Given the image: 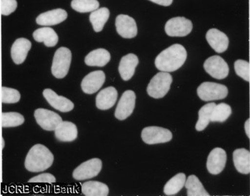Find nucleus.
<instances>
[{"mask_svg":"<svg viewBox=\"0 0 250 196\" xmlns=\"http://www.w3.org/2000/svg\"><path fill=\"white\" fill-rule=\"evenodd\" d=\"M172 77L168 72H160L151 79L146 92L151 97L160 98L165 97L170 89Z\"/></svg>","mask_w":250,"mask_h":196,"instance_id":"obj_3","label":"nucleus"},{"mask_svg":"<svg viewBox=\"0 0 250 196\" xmlns=\"http://www.w3.org/2000/svg\"><path fill=\"white\" fill-rule=\"evenodd\" d=\"M67 18V13L62 9L49 11L39 15L36 21L39 25L52 26L62 22Z\"/></svg>","mask_w":250,"mask_h":196,"instance_id":"obj_19","label":"nucleus"},{"mask_svg":"<svg viewBox=\"0 0 250 196\" xmlns=\"http://www.w3.org/2000/svg\"><path fill=\"white\" fill-rule=\"evenodd\" d=\"M37 123L46 131H55L62 121V118L57 113L45 109H38L35 112Z\"/></svg>","mask_w":250,"mask_h":196,"instance_id":"obj_11","label":"nucleus"},{"mask_svg":"<svg viewBox=\"0 0 250 196\" xmlns=\"http://www.w3.org/2000/svg\"><path fill=\"white\" fill-rule=\"evenodd\" d=\"M215 103H209L202 106L199 111V119L196 123L195 129L197 131H202L206 129L210 122L213 109L215 107Z\"/></svg>","mask_w":250,"mask_h":196,"instance_id":"obj_29","label":"nucleus"},{"mask_svg":"<svg viewBox=\"0 0 250 196\" xmlns=\"http://www.w3.org/2000/svg\"><path fill=\"white\" fill-rule=\"evenodd\" d=\"M82 193L86 196H107L109 188L98 181H88L82 185Z\"/></svg>","mask_w":250,"mask_h":196,"instance_id":"obj_25","label":"nucleus"},{"mask_svg":"<svg viewBox=\"0 0 250 196\" xmlns=\"http://www.w3.org/2000/svg\"><path fill=\"white\" fill-rule=\"evenodd\" d=\"M197 94L202 101H215L226 98L228 89L225 85L207 81L197 88Z\"/></svg>","mask_w":250,"mask_h":196,"instance_id":"obj_5","label":"nucleus"},{"mask_svg":"<svg viewBox=\"0 0 250 196\" xmlns=\"http://www.w3.org/2000/svg\"><path fill=\"white\" fill-rule=\"evenodd\" d=\"M2 143H3L2 148H4V139H2Z\"/></svg>","mask_w":250,"mask_h":196,"instance_id":"obj_39","label":"nucleus"},{"mask_svg":"<svg viewBox=\"0 0 250 196\" xmlns=\"http://www.w3.org/2000/svg\"><path fill=\"white\" fill-rule=\"evenodd\" d=\"M33 38L38 42H43L46 47H53L58 44V36L55 31L50 27H43L34 32Z\"/></svg>","mask_w":250,"mask_h":196,"instance_id":"obj_23","label":"nucleus"},{"mask_svg":"<svg viewBox=\"0 0 250 196\" xmlns=\"http://www.w3.org/2000/svg\"><path fill=\"white\" fill-rule=\"evenodd\" d=\"M109 18V11L106 7L97 9L90 14L89 20L92 23L94 30L96 32H101Z\"/></svg>","mask_w":250,"mask_h":196,"instance_id":"obj_26","label":"nucleus"},{"mask_svg":"<svg viewBox=\"0 0 250 196\" xmlns=\"http://www.w3.org/2000/svg\"><path fill=\"white\" fill-rule=\"evenodd\" d=\"M245 130L248 138H250V119L248 118L245 123Z\"/></svg>","mask_w":250,"mask_h":196,"instance_id":"obj_38","label":"nucleus"},{"mask_svg":"<svg viewBox=\"0 0 250 196\" xmlns=\"http://www.w3.org/2000/svg\"><path fill=\"white\" fill-rule=\"evenodd\" d=\"M185 186L188 190V196H210L207 192L203 185L196 176L192 175L189 176L188 180L185 181Z\"/></svg>","mask_w":250,"mask_h":196,"instance_id":"obj_28","label":"nucleus"},{"mask_svg":"<svg viewBox=\"0 0 250 196\" xmlns=\"http://www.w3.org/2000/svg\"><path fill=\"white\" fill-rule=\"evenodd\" d=\"M18 7L16 0H1L0 1V12L2 15L8 16L15 12Z\"/></svg>","mask_w":250,"mask_h":196,"instance_id":"obj_35","label":"nucleus"},{"mask_svg":"<svg viewBox=\"0 0 250 196\" xmlns=\"http://www.w3.org/2000/svg\"><path fill=\"white\" fill-rule=\"evenodd\" d=\"M72 61V52L66 47L59 48L55 52L52 65V73L58 78L65 77Z\"/></svg>","mask_w":250,"mask_h":196,"instance_id":"obj_4","label":"nucleus"},{"mask_svg":"<svg viewBox=\"0 0 250 196\" xmlns=\"http://www.w3.org/2000/svg\"><path fill=\"white\" fill-rule=\"evenodd\" d=\"M186 176L183 173H180L172 177L164 188V193L167 196L176 195L185 186Z\"/></svg>","mask_w":250,"mask_h":196,"instance_id":"obj_27","label":"nucleus"},{"mask_svg":"<svg viewBox=\"0 0 250 196\" xmlns=\"http://www.w3.org/2000/svg\"><path fill=\"white\" fill-rule=\"evenodd\" d=\"M43 96L51 106L61 112H69L74 109V103L66 97L58 96L50 89H44Z\"/></svg>","mask_w":250,"mask_h":196,"instance_id":"obj_15","label":"nucleus"},{"mask_svg":"<svg viewBox=\"0 0 250 196\" xmlns=\"http://www.w3.org/2000/svg\"><path fill=\"white\" fill-rule=\"evenodd\" d=\"M142 138L146 144L167 143L172 138L170 131L159 126H149L142 131Z\"/></svg>","mask_w":250,"mask_h":196,"instance_id":"obj_7","label":"nucleus"},{"mask_svg":"<svg viewBox=\"0 0 250 196\" xmlns=\"http://www.w3.org/2000/svg\"><path fill=\"white\" fill-rule=\"evenodd\" d=\"M204 69L213 78L223 79L229 75L228 63L219 56L209 57L204 63Z\"/></svg>","mask_w":250,"mask_h":196,"instance_id":"obj_9","label":"nucleus"},{"mask_svg":"<svg viewBox=\"0 0 250 196\" xmlns=\"http://www.w3.org/2000/svg\"><path fill=\"white\" fill-rule=\"evenodd\" d=\"M118 93L113 86H109L99 92L96 97V106L100 110L111 109L117 101Z\"/></svg>","mask_w":250,"mask_h":196,"instance_id":"obj_18","label":"nucleus"},{"mask_svg":"<svg viewBox=\"0 0 250 196\" xmlns=\"http://www.w3.org/2000/svg\"><path fill=\"white\" fill-rule=\"evenodd\" d=\"M138 63V57L134 54H129L121 59L119 65V72L124 81H128L133 77Z\"/></svg>","mask_w":250,"mask_h":196,"instance_id":"obj_21","label":"nucleus"},{"mask_svg":"<svg viewBox=\"0 0 250 196\" xmlns=\"http://www.w3.org/2000/svg\"><path fill=\"white\" fill-rule=\"evenodd\" d=\"M57 139L61 142H71L76 139L78 131L76 125L70 121H62L55 129Z\"/></svg>","mask_w":250,"mask_h":196,"instance_id":"obj_20","label":"nucleus"},{"mask_svg":"<svg viewBox=\"0 0 250 196\" xmlns=\"http://www.w3.org/2000/svg\"><path fill=\"white\" fill-rule=\"evenodd\" d=\"M21 98V95L18 90L12 88H1V101L4 103H18Z\"/></svg>","mask_w":250,"mask_h":196,"instance_id":"obj_33","label":"nucleus"},{"mask_svg":"<svg viewBox=\"0 0 250 196\" xmlns=\"http://www.w3.org/2000/svg\"><path fill=\"white\" fill-rule=\"evenodd\" d=\"M105 75L103 71H95L86 76L82 81L81 87L85 94H95L103 86Z\"/></svg>","mask_w":250,"mask_h":196,"instance_id":"obj_14","label":"nucleus"},{"mask_svg":"<svg viewBox=\"0 0 250 196\" xmlns=\"http://www.w3.org/2000/svg\"><path fill=\"white\" fill-rule=\"evenodd\" d=\"M226 162L227 154L225 150L221 148H215L208 156L207 168L209 174L217 175L223 171Z\"/></svg>","mask_w":250,"mask_h":196,"instance_id":"obj_13","label":"nucleus"},{"mask_svg":"<svg viewBox=\"0 0 250 196\" xmlns=\"http://www.w3.org/2000/svg\"><path fill=\"white\" fill-rule=\"evenodd\" d=\"M32 47V43L24 38L18 39L12 44L11 56L16 64H21L25 61L29 51Z\"/></svg>","mask_w":250,"mask_h":196,"instance_id":"obj_17","label":"nucleus"},{"mask_svg":"<svg viewBox=\"0 0 250 196\" xmlns=\"http://www.w3.org/2000/svg\"><path fill=\"white\" fill-rule=\"evenodd\" d=\"M109 52L104 49H97L89 52L85 57L84 62L89 66H104L110 61Z\"/></svg>","mask_w":250,"mask_h":196,"instance_id":"obj_24","label":"nucleus"},{"mask_svg":"<svg viewBox=\"0 0 250 196\" xmlns=\"http://www.w3.org/2000/svg\"><path fill=\"white\" fill-rule=\"evenodd\" d=\"M233 161L238 172L249 174L250 172V154L248 150L238 149L233 153Z\"/></svg>","mask_w":250,"mask_h":196,"instance_id":"obj_22","label":"nucleus"},{"mask_svg":"<svg viewBox=\"0 0 250 196\" xmlns=\"http://www.w3.org/2000/svg\"><path fill=\"white\" fill-rule=\"evenodd\" d=\"M115 26L117 33L122 38L132 39L137 36V27L135 20L128 15H118L116 18Z\"/></svg>","mask_w":250,"mask_h":196,"instance_id":"obj_12","label":"nucleus"},{"mask_svg":"<svg viewBox=\"0 0 250 196\" xmlns=\"http://www.w3.org/2000/svg\"><path fill=\"white\" fill-rule=\"evenodd\" d=\"M53 161L52 152L44 145L36 144L29 150L24 166L30 172H42L48 169Z\"/></svg>","mask_w":250,"mask_h":196,"instance_id":"obj_2","label":"nucleus"},{"mask_svg":"<svg viewBox=\"0 0 250 196\" xmlns=\"http://www.w3.org/2000/svg\"><path fill=\"white\" fill-rule=\"evenodd\" d=\"M71 6L77 12L87 13L97 10L100 3L97 0H72Z\"/></svg>","mask_w":250,"mask_h":196,"instance_id":"obj_30","label":"nucleus"},{"mask_svg":"<svg viewBox=\"0 0 250 196\" xmlns=\"http://www.w3.org/2000/svg\"><path fill=\"white\" fill-rule=\"evenodd\" d=\"M231 114V109L227 103H221L216 104L215 107L213 109L210 121L222 122L226 121Z\"/></svg>","mask_w":250,"mask_h":196,"instance_id":"obj_31","label":"nucleus"},{"mask_svg":"<svg viewBox=\"0 0 250 196\" xmlns=\"http://www.w3.org/2000/svg\"><path fill=\"white\" fill-rule=\"evenodd\" d=\"M56 182V178L51 174L46 173V174H40L37 176L29 179L28 183H55Z\"/></svg>","mask_w":250,"mask_h":196,"instance_id":"obj_36","label":"nucleus"},{"mask_svg":"<svg viewBox=\"0 0 250 196\" xmlns=\"http://www.w3.org/2000/svg\"><path fill=\"white\" fill-rule=\"evenodd\" d=\"M136 95L132 90H127L123 93L116 109L115 115L117 119H126L133 112L135 107Z\"/></svg>","mask_w":250,"mask_h":196,"instance_id":"obj_10","label":"nucleus"},{"mask_svg":"<svg viewBox=\"0 0 250 196\" xmlns=\"http://www.w3.org/2000/svg\"><path fill=\"white\" fill-rule=\"evenodd\" d=\"M155 4H159V5L165 6V7H168V6L172 4L173 0H149Z\"/></svg>","mask_w":250,"mask_h":196,"instance_id":"obj_37","label":"nucleus"},{"mask_svg":"<svg viewBox=\"0 0 250 196\" xmlns=\"http://www.w3.org/2000/svg\"><path fill=\"white\" fill-rule=\"evenodd\" d=\"M103 167V162L99 158H92L82 163L74 171L72 176L77 180H84L97 176Z\"/></svg>","mask_w":250,"mask_h":196,"instance_id":"obj_6","label":"nucleus"},{"mask_svg":"<svg viewBox=\"0 0 250 196\" xmlns=\"http://www.w3.org/2000/svg\"><path fill=\"white\" fill-rule=\"evenodd\" d=\"M186 49L181 44H173L156 57L154 64L158 70L172 72L180 69L187 59Z\"/></svg>","mask_w":250,"mask_h":196,"instance_id":"obj_1","label":"nucleus"},{"mask_svg":"<svg viewBox=\"0 0 250 196\" xmlns=\"http://www.w3.org/2000/svg\"><path fill=\"white\" fill-rule=\"evenodd\" d=\"M206 39L210 47L217 53H222L228 49L229 38L217 29H210L206 34Z\"/></svg>","mask_w":250,"mask_h":196,"instance_id":"obj_16","label":"nucleus"},{"mask_svg":"<svg viewBox=\"0 0 250 196\" xmlns=\"http://www.w3.org/2000/svg\"><path fill=\"white\" fill-rule=\"evenodd\" d=\"M24 118L21 114L17 112L2 113L1 126L4 128L16 127L22 124Z\"/></svg>","mask_w":250,"mask_h":196,"instance_id":"obj_32","label":"nucleus"},{"mask_svg":"<svg viewBox=\"0 0 250 196\" xmlns=\"http://www.w3.org/2000/svg\"><path fill=\"white\" fill-rule=\"evenodd\" d=\"M165 32L169 37H185L192 30L190 20L182 17L172 18L165 24Z\"/></svg>","mask_w":250,"mask_h":196,"instance_id":"obj_8","label":"nucleus"},{"mask_svg":"<svg viewBox=\"0 0 250 196\" xmlns=\"http://www.w3.org/2000/svg\"><path fill=\"white\" fill-rule=\"evenodd\" d=\"M234 70L236 74L247 81L250 79V63L245 60L239 59L234 62Z\"/></svg>","mask_w":250,"mask_h":196,"instance_id":"obj_34","label":"nucleus"}]
</instances>
